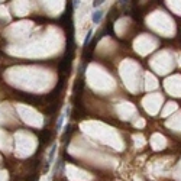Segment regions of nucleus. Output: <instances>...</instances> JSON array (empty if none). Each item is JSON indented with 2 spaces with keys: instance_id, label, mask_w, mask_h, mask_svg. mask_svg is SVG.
Masks as SVG:
<instances>
[{
  "instance_id": "f257e3e1",
  "label": "nucleus",
  "mask_w": 181,
  "mask_h": 181,
  "mask_svg": "<svg viewBox=\"0 0 181 181\" xmlns=\"http://www.w3.org/2000/svg\"><path fill=\"white\" fill-rule=\"evenodd\" d=\"M102 18H103V10L97 9V10H94L93 15H92V22H93L94 25H97V23H100Z\"/></svg>"
},
{
  "instance_id": "f03ea898",
  "label": "nucleus",
  "mask_w": 181,
  "mask_h": 181,
  "mask_svg": "<svg viewBox=\"0 0 181 181\" xmlns=\"http://www.w3.org/2000/svg\"><path fill=\"white\" fill-rule=\"evenodd\" d=\"M55 151H57V145L54 143V145L51 146V149H49V155H48V164H51V162H52V159H54V156H55Z\"/></svg>"
},
{
  "instance_id": "7ed1b4c3",
  "label": "nucleus",
  "mask_w": 181,
  "mask_h": 181,
  "mask_svg": "<svg viewBox=\"0 0 181 181\" xmlns=\"http://www.w3.org/2000/svg\"><path fill=\"white\" fill-rule=\"evenodd\" d=\"M64 119H65V113H62V115L59 116V119H58V123H57V129H58V130H61V129H62V123H64Z\"/></svg>"
},
{
  "instance_id": "20e7f679",
  "label": "nucleus",
  "mask_w": 181,
  "mask_h": 181,
  "mask_svg": "<svg viewBox=\"0 0 181 181\" xmlns=\"http://www.w3.org/2000/svg\"><path fill=\"white\" fill-rule=\"evenodd\" d=\"M92 35H93V31L90 29V31L87 32L85 38H84V42H83V44H84V46H87V45H88V42H90V38H92Z\"/></svg>"
}]
</instances>
